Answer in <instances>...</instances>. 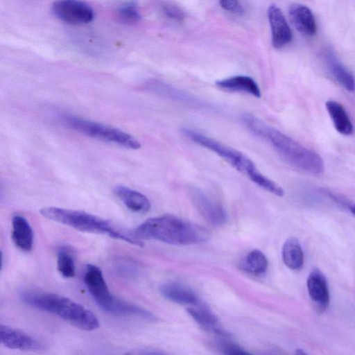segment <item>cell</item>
Instances as JSON below:
<instances>
[{"label":"cell","mask_w":355,"mask_h":355,"mask_svg":"<svg viewBox=\"0 0 355 355\" xmlns=\"http://www.w3.org/2000/svg\"><path fill=\"white\" fill-rule=\"evenodd\" d=\"M242 121L254 135L269 143L286 162L309 174L318 175L324 170L322 157L260 119L246 114Z\"/></svg>","instance_id":"cell-1"},{"label":"cell","mask_w":355,"mask_h":355,"mask_svg":"<svg viewBox=\"0 0 355 355\" xmlns=\"http://www.w3.org/2000/svg\"><path fill=\"white\" fill-rule=\"evenodd\" d=\"M139 241L155 239L173 245L201 243L209 239L203 227L171 215L150 218L132 231Z\"/></svg>","instance_id":"cell-2"},{"label":"cell","mask_w":355,"mask_h":355,"mask_svg":"<svg viewBox=\"0 0 355 355\" xmlns=\"http://www.w3.org/2000/svg\"><path fill=\"white\" fill-rule=\"evenodd\" d=\"M20 299L26 305L56 315L80 329L89 331L99 327V321L91 311L68 297L26 291L20 293Z\"/></svg>","instance_id":"cell-3"},{"label":"cell","mask_w":355,"mask_h":355,"mask_svg":"<svg viewBox=\"0 0 355 355\" xmlns=\"http://www.w3.org/2000/svg\"><path fill=\"white\" fill-rule=\"evenodd\" d=\"M40 213L46 218L78 231L107 235L137 246L144 245L143 241L133 236L132 231H126L109 220L84 211L45 207L40 210Z\"/></svg>","instance_id":"cell-4"},{"label":"cell","mask_w":355,"mask_h":355,"mask_svg":"<svg viewBox=\"0 0 355 355\" xmlns=\"http://www.w3.org/2000/svg\"><path fill=\"white\" fill-rule=\"evenodd\" d=\"M83 281L96 304L105 313L114 315L137 317L149 321L157 320L148 310L113 295L109 290L101 270L98 266L87 264Z\"/></svg>","instance_id":"cell-5"},{"label":"cell","mask_w":355,"mask_h":355,"mask_svg":"<svg viewBox=\"0 0 355 355\" xmlns=\"http://www.w3.org/2000/svg\"><path fill=\"white\" fill-rule=\"evenodd\" d=\"M182 132L191 141L225 159L259 187L266 191L273 187L274 181L259 172L253 162L243 153L192 129L184 128Z\"/></svg>","instance_id":"cell-6"},{"label":"cell","mask_w":355,"mask_h":355,"mask_svg":"<svg viewBox=\"0 0 355 355\" xmlns=\"http://www.w3.org/2000/svg\"><path fill=\"white\" fill-rule=\"evenodd\" d=\"M58 119L67 128L89 137L128 149L137 150L141 148L140 142L135 137L116 127L67 113L60 114Z\"/></svg>","instance_id":"cell-7"},{"label":"cell","mask_w":355,"mask_h":355,"mask_svg":"<svg viewBox=\"0 0 355 355\" xmlns=\"http://www.w3.org/2000/svg\"><path fill=\"white\" fill-rule=\"evenodd\" d=\"M53 14L60 20L73 25L90 23L94 18L92 8L81 0H57L51 6Z\"/></svg>","instance_id":"cell-8"},{"label":"cell","mask_w":355,"mask_h":355,"mask_svg":"<svg viewBox=\"0 0 355 355\" xmlns=\"http://www.w3.org/2000/svg\"><path fill=\"white\" fill-rule=\"evenodd\" d=\"M191 198L198 211L210 224L220 226L226 223L227 216L223 207L202 191L192 189Z\"/></svg>","instance_id":"cell-9"},{"label":"cell","mask_w":355,"mask_h":355,"mask_svg":"<svg viewBox=\"0 0 355 355\" xmlns=\"http://www.w3.org/2000/svg\"><path fill=\"white\" fill-rule=\"evenodd\" d=\"M0 340L2 345L9 349L36 352L44 348L37 338L6 324L0 325Z\"/></svg>","instance_id":"cell-10"},{"label":"cell","mask_w":355,"mask_h":355,"mask_svg":"<svg viewBox=\"0 0 355 355\" xmlns=\"http://www.w3.org/2000/svg\"><path fill=\"white\" fill-rule=\"evenodd\" d=\"M306 286L316 311L320 313L324 311L328 308L330 300L327 280L324 275L318 268L312 269L307 278Z\"/></svg>","instance_id":"cell-11"},{"label":"cell","mask_w":355,"mask_h":355,"mask_svg":"<svg viewBox=\"0 0 355 355\" xmlns=\"http://www.w3.org/2000/svg\"><path fill=\"white\" fill-rule=\"evenodd\" d=\"M268 18L273 47L279 49L288 44L292 40V32L281 9L271 5L268 10Z\"/></svg>","instance_id":"cell-12"},{"label":"cell","mask_w":355,"mask_h":355,"mask_svg":"<svg viewBox=\"0 0 355 355\" xmlns=\"http://www.w3.org/2000/svg\"><path fill=\"white\" fill-rule=\"evenodd\" d=\"M288 13L292 24L302 35L311 37L315 34V19L308 7L300 3H293L289 8Z\"/></svg>","instance_id":"cell-13"},{"label":"cell","mask_w":355,"mask_h":355,"mask_svg":"<svg viewBox=\"0 0 355 355\" xmlns=\"http://www.w3.org/2000/svg\"><path fill=\"white\" fill-rule=\"evenodd\" d=\"M12 239L15 246L23 252L31 250L33 244V231L27 219L19 214L12 218Z\"/></svg>","instance_id":"cell-14"},{"label":"cell","mask_w":355,"mask_h":355,"mask_svg":"<svg viewBox=\"0 0 355 355\" xmlns=\"http://www.w3.org/2000/svg\"><path fill=\"white\" fill-rule=\"evenodd\" d=\"M161 295L166 300L181 304L196 306L200 300L196 293L190 288L177 282H169L159 288Z\"/></svg>","instance_id":"cell-15"},{"label":"cell","mask_w":355,"mask_h":355,"mask_svg":"<svg viewBox=\"0 0 355 355\" xmlns=\"http://www.w3.org/2000/svg\"><path fill=\"white\" fill-rule=\"evenodd\" d=\"M114 193L133 212L145 214L150 209V202L143 193L125 186H116Z\"/></svg>","instance_id":"cell-16"},{"label":"cell","mask_w":355,"mask_h":355,"mask_svg":"<svg viewBox=\"0 0 355 355\" xmlns=\"http://www.w3.org/2000/svg\"><path fill=\"white\" fill-rule=\"evenodd\" d=\"M218 87L230 92L249 94L256 98L261 97V90L257 83L247 76H234L216 82Z\"/></svg>","instance_id":"cell-17"},{"label":"cell","mask_w":355,"mask_h":355,"mask_svg":"<svg viewBox=\"0 0 355 355\" xmlns=\"http://www.w3.org/2000/svg\"><path fill=\"white\" fill-rule=\"evenodd\" d=\"M197 307L187 309L191 318L204 329L218 336L227 337L230 334L224 330L218 324V318L205 306L196 305Z\"/></svg>","instance_id":"cell-18"},{"label":"cell","mask_w":355,"mask_h":355,"mask_svg":"<svg viewBox=\"0 0 355 355\" xmlns=\"http://www.w3.org/2000/svg\"><path fill=\"white\" fill-rule=\"evenodd\" d=\"M324 56L328 68L336 80L347 90L354 91L355 89V80L352 74L338 60L331 51H327Z\"/></svg>","instance_id":"cell-19"},{"label":"cell","mask_w":355,"mask_h":355,"mask_svg":"<svg viewBox=\"0 0 355 355\" xmlns=\"http://www.w3.org/2000/svg\"><path fill=\"white\" fill-rule=\"evenodd\" d=\"M326 107L336 130L343 135H352L353 124L343 106L335 101H328Z\"/></svg>","instance_id":"cell-20"},{"label":"cell","mask_w":355,"mask_h":355,"mask_svg":"<svg viewBox=\"0 0 355 355\" xmlns=\"http://www.w3.org/2000/svg\"><path fill=\"white\" fill-rule=\"evenodd\" d=\"M284 264L293 270H300L304 266V257L302 246L295 237L288 238L282 248Z\"/></svg>","instance_id":"cell-21"},{"label":"cell","mask_w":355,"mask_h":355,"mask_svg":"<svg viewBox=\"0 0 355 355\" xmlns=\"http://www.w3.org/2000/svg\"><path fill=\"white\" fill-rule=\"evenodd\" d=\"M241 267L251 274L261 275L267 270L268 261L263 253L259 250H254L247 254Z\"/></svg>","instance_id":"cell-22"},{"label":"cell","mask_w":355,"mask_h":355,"mask_svg":"<svg viewBox=\"0 0 355 355\" xmlns=\"http://www.w3.org/2000/svg\"><path fill=\"white\" fill-rule=\"evenodd\" d=\"M57 268L65 278L75 276L76 268L73 257L67 247H61L57 253Z\"/></svg>","instance_id":"cell-23"},{"label":"cell","mask_w":355,"mask_h":355,"mask_svg":"<svg viewBox=\"0 0 355 355\" xmlns=\"http://www.w3.org/2000/svg\"><path fill=\"white\" fill-rule=\"evenodd\" d=\"M116 17L120 22L130 25L139 21L141 15L137 4L134 1H130L117 9Z\"/></svg>","instance_id":"cell-24"},{"label":"cell","mask_w":355,"mask_h":355,"mask_svg":"<svg viewBox=\"0 0 355 355\" xmlns=\"http://www.w3.org/2000/svg\"><path fill=\"white\" fill-rule=\"evenodd\" d=\"M219 349L225 354H249L239 345L227 340L218 343Z\"/></svg>","instance_id":"cell-25"},{"label":"cell","mask_w":355,"mask_h":355,"mask_svg":"<svg viewBox=\"0 0 355 355\" xmlns=\"http://www.w3.org/2000/svg\"><path fill=\"white\" fill-rule=\"evenodd\" d=\"M220 6L225 10L241 15L244 9L239 0H219Z\"/></svg>","instance_id":"cell-26"},{"label":"cell","mask_w":355,"mask_h":355,"mask_svg":"<svg viewBox=\"0 0 355 355\" xmlns=\"http://www.w3.org/2000/svg\"><path fill=\"white\" fill-rule=\"evenodd\" d=\"M164 12L168 17L175 21H181L184 18L183 12L174 5L167 4L164 6Z\"/></svg>","instance_id":"cell-27"},{"label":"cell","mask_w":355,"mask_h":355,"mask_svg":"<svg viewBox=\"0 0 355 355\" xmlns=\"http://www.w3.org/2000/svg\"><path fill=\"white\" fill-rule=\"evenodd\" d=\"M349 209L351 213L355 216V205H349Z\"/></svg>","instance_id":"cell-28"},{"label":"cell","mask_w":355,"mask_h":355,"mask_svg":"<svg viewBox=\"0 0 355 355\" xmlns=\"http://www.w3.org/2000/svg\"><path fill=\"white\" fill-rule=\"evenodd\" d=\"M295 353L297 354H305L304 352H303L302 349H299L296 350Z\"/></svg>","instance_id":"cell-29"}]
</instances>
